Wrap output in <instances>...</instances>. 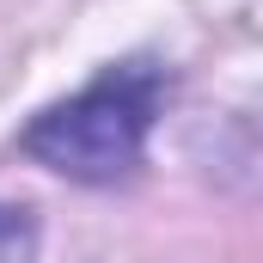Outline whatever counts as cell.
<instances>
[{
    "mask_svg": "<svg viewBox=\"0 0 263 263\" xmlns=\"http://www.w3.org/2000/svg\"><path fill=\"white\" fill-rule=\"evenodd\" d=\"M159 104H165V67L123 62L104 67L73 98L37 110L18 135V147L73 184H117L141 165Z\"/></svg>",
    "mask_w": 263,
    "mask_h": 263,
    "instance_id": "6da1fadb",
    "label": "cell"
},
{
    "mask_svg": "<svg viewBox=\"0 0 263 263\" xmlns=\"http://www.w3.org/2000/svg\"><path fill=\"white\" fill-rule=\"evenodd\" d=\"M0 263H37V214L0 202Z\"/></svg>",
    "mask_w": 263,
    "mask_h": 263,
    "instance_id": "7a4b0ae2",
    "label": "cell"
}]
</instances>
